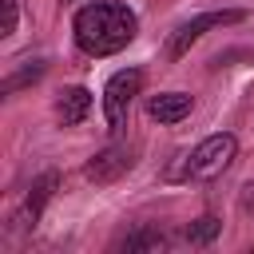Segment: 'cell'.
Listing matches in <instances>:
<instances>
[{
    "label": "cell",
    "mask_w": 254,
    "mask_h": 254,
    "mask_svg": "<svg viewBox=\"0 0 254 254\" xmlns=\"http://www.w3.org/2000/svg\"><path fill=\"white\" fill-rule=\"evenodd\" d=\"M40 75H44V64H40V60H32V64H24L20 71H12V75L4 79V95H12V91H20L24 83H36Z\"/></svg>",
    "instance_id": "8fae6325"
},
{
    "label": "cell",
    "mask_w": 254,
    "mask_h": 254,
    "mask_svg": "<svg viewBox=\"0 0 254 254\" xmlns=\"http://www.w3.org/2000/svg\"><path fill=\"white\" fill-rule=\"evenodd\" d=\"M190 107H194L190 95H183V91H163V95H151L147 115H151L155 123H179V119L190 115Z\"/></svg>",
    "instance_id": "52a82bcc"
},
{
    "label": "cell",
    "mask_w": 254,
    "mask_h": 254,
    "mask_svg": "<svg viewBox=\"0 0 254 254\" xmlns=\"http://www.w3.org/2000/svg\"><path fill=\"white\" fill-rule=\"evenodd\" d=\"M131 167H135V151H131L127 143H111V147L95 151V155L83 163V179L95 183V187H107V183L123 179Z\"/></svg>",
    "instance_id": "5b68a950"
},
{
    "label": "cell",
    "mask_w": 254,
    "mask_h": 254,
    "mask_svg": "<svg viewBox=\"0 0 254 254\" xmlns=\"http://www.w3.org/2000/svg\"><path fill=\"white\" fill-rule=\"evenodd\" d=\"M16 20H20V4H16V0H4V24H0V36H12V32H16Z\"/></svg>",
    "instance_id": "7c38bea8"
},
{
    "label": "cell",
    "mask_w": 254,
    "mask_h": 254,
    "mask_svg": "<svg viewBox=\"0 0 254 254\" xmlns=\"http://www.w3.org/2000/svg\"><path fill=\"white\" fill-rule=\"evenodd\" d=\"M135 32H139V20L119 0L83 4L75 12V20H71V36H75L83 56H115L135 40Z\"/></svg>",
    "instance_id": "6da1fadb"
},
{
    "label": "cell",
    "mask_w": 254,
    "mask_h": 254,
    "mask_svg": "<svg viewBox=\"0 0 254 254\" xmlns=\"http://www.w3.org/2000/svg\"><path fill=\"white\" fill-rule=\"evenodd\" d=\"M234 155H238V139H234L230 131L206 135L190 155H183L175 179H183V183H206V179H218V175L234 163Z\"/></svg>",
    "instance_id": "7a4b0ae2"
},
{
    "label": "cell",
    "mask_w": 254,
    "mask_h": 254,
    "mask_svg": "<svg viewBox=\"0 0 254 254\" xmlns=\"http://www.w3.org/2000/svg\"><path fill=\"white\" fill-rule=\"evenodd\" d=\"M139 87H143V71L139 67H123V71H115L107 79V87H103V115H107L111 131H119L127 123V111H131V99L139 95Z\"/></svg>",
    "instance_id": "277c9868"
},
{
    "label": "cell",
    "mask_w": 254,
    "mask_h": 254,
    "mask_svg": "<svg viewBox=\"0 0 254 254\" xmlns=\"http://www.w3.org/2000/svg\"><path fill=\"white\" fill-rule=\"evenodd\" d=\"M246 12L242 8H222V12H202V16H194V20H187V24H179L175 32H171V44H167V56L171 60H183L210 28H226V24H238Z\"/></svg>",
    "instance_id": "3957f363"
},
{
    "label": "cell",
    "mask_w": 254,
    "mask_h": 254,
    "mask_svg": "<svg viewBox=\"0 0 254 254\" xmlns=\"http://www.w3.org/2000/svg\"><path fill=\"white\" fill-rule=\"evenodd\" d=\"M163 246H167V234L159 226H135L115 242V250L123 254H143V250H163Z\"/></svg>",
    "instance_id": "9c48e42d"
},
{
    "label": "cell",
    "mask_w": 254,
    "mask_h": 254,
    "mask_svg": "<svg viewBox=\"0 0 254 254\" xmlns=\"http://www.w3.org/2000/svg\"><path fill=\"white\" fill-rule=\"evenodd\" d=\"M218 230H222V222H218L214 214H202V218H194V222L187 226V242L206 246V242H214V238H218Z\"/></svg>",
    "instance_id": "30bf717a"
},
{
    "label": "cell",
    "mask_w": 254,
    "mask_h": 254,
    "mask_svg": "<svg viewBox=\"0 0 254 254\" xmlns=\"http://www.w3.org/2000/svg\"><path fill=\"white\" fill-rule=\"evenodd\" d=\"M87 111H91V91H87V87H64V91L56 95V119H60L64 127L83 123Z\"/></svg>",
    "instance_id": "ba28073f"
},
{
    "label": "cell",
    "mask_w": 254,
    "mask_h": 254,
    "mask_svg": "<svg viewBox=\"0 0 254 254\" xmlns=\"http://www.w3.org/2000/svg\"><path fill=\"white\" fill-rule=\"evenodd\" d=\"M56 187H60V175H56V171L40 175V179L28 187V194H24V206H20L16 222H20V226H36V222H40V214H44V206H48V198L56 194Z\"/></svg>",
    "instance_id": "8992f818"
}]
</instances>
